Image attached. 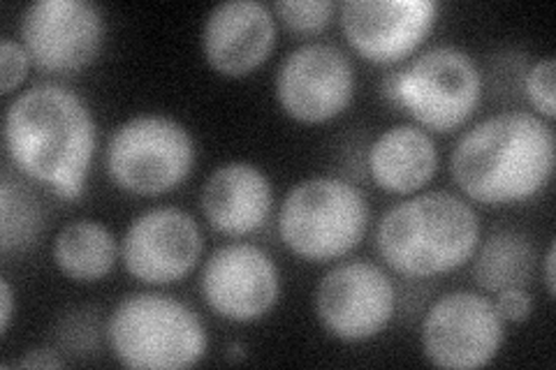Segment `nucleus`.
I'll return each instance as SVG.
<instances>
[{
	"label": "nucleus",
	"instance_id": "obj_1",
	"mask_svg": "<svg viewBox=\"0 0 556 370\" xmlns=\"http://www.w3.org/2000/svg\"><path fill=\"white\" fill-rule=\"evenodd\" d=\"M5 153L24 179L63 202L84 197L98 151V120L75 88L40 81L5 107Z\"/></svg>",
	"mask_w": 556,
	"mask_h": 370
},
{
	"label": "nucleus",
	"instance_id": "obj_2",
	"mask_svg": "<svg viewBox=\"0 0 556 370\" xmlns=\"http://www.w3.org/2000/svg\"><path fill=\"white\" fill-rule=\"evenodd\" d=\"M554 167V128L533 112L486 116L468 128L450 153L452 181L464 197L492 208L543 195Z\"/></svg>",
	"mask_w": 556,
	"mask_h": 370
},
{
	"label": "nucleus",
	"instance_id": "obj_3",
	"mask_svg": "<svg viewBox=\"0 0 556 370\" xmlns=\"http://www.w3.org/2000/svg\"><path fill=\"white\" fill-rule=\"evenodd\" d=\"M482 241L478 210L447 190H422L390 206L376 225V251L404 278H437L462 269Z\"/></svg>",
	"mask_w": 556,
	"mask_h": 370
},
{
	"label": "nucleus",
	"instance_id": "obj_4",
	"mask_svg": "<svg viewBox=\"0 0 556 370\" xmlns=\"http://www.w3.org/2000/svg\"><path fill=\"white\" fill-rule=\"evenodd\" d=\"M114 359L130 370H188L208 352L202 317L165 292H132L114 306L104 327Z\"/></svg>",
	"mask_w": 556,
	"mask_h": 370
},
{
	"label": "nucleus",
	"instance_id": "obj_5",
	"mask_svg": "<svg viewBox=\"0 0 556 370\" xmlns=\"http://www.w3.org/2000/svg\"><path fill=\"white\" fill-rule=\"evenodd\" d=\"M371 208L357 183L318 174L294 183L278 206V237L308 264H332L359 248Z\"/></svg>",
	"mask_w": 556,
	"mask_h": 370
},
{
	"label": "nucleus",
	"instance_id": "obj_6",
	"mask_svg": "<svg viewBox=\"0 0 556 370\" xmlns=\"http://www.w3.org/2000/svg\"><path fill=\"white\" fill-rule=\"evenodd\" d=\"M386 98L427 132H455L482 102V73L457 44H433L382 81Z\"/></svg>",
	"mask_w": 556,
	"mask_h": 370
},
{
	"label": "nucleus",
	"instance_id": "obj_7",
	"mask_svg": "<svg viewBox=\"0 0 556 370\" xmlns=\"http://www.w3.org/2000/svg\"><path fill=\"white\" fill-rule=\"evenodd\" d=\"M198 163V144L186 123L167 114H137L118 123L104 146V171L114 188L135 197L177 190Z\"/></svg>",
	"mask_w": 556,
	"mask_h": 370
},
{
	"label": "nucleus",
	"instance_id": "obj_8",
	"mask_svg": "<svg viewBox=\"0 0 556 370\" xmlns=\"http://www.w3.org/2000/svg\"><path fill=\"white\" fill-rule=\"evenodd\" d=\"M506 345V322L482 292L450 290L433 302L420 324L425 359L445 370H478L496 361Z\"/></svg>",
	"mask_w": 556,
	"mask_h": 370
},
{
	"label": "nucleus",
	"instance_id": "obj_9",
	"mask_svg": "<svg viewBox=\"0 0 556 370\" xmlns=\"http://www.w3.org/2000/svg\"><path fill=\"white\" fill-rule=\"evenodd\" d=\"M313 310L325 333L345 345L378 339L396 315V288L390 273L367 259L337 261L318 280Z\"/></svg>",
	"mask_w": 556,
	"mask_h": 370
},
{
	"label": "nucleus",
	"instance_id": "obj_10",
	"mask_svg": "<svg viewBox=\"0 0 556 370\" xmlns=\"http://www.w3.org/2000/svg\"><path fill=\"white\" fill-rule=\"evenodd\" d=\"M108 40V20L91 0H33L22 12L20 42L33 67L70 77L89 69Z\"/></svg>",
	"mask_w": 556,
	"mask_h": 370
},
{
	"label": "nucleus",
	"instance_id": "obj_11",
	"mask_svg": "<svg viewBox=\"0 0 556 370\" xmlns=\"http://www.w3.org/2000/svg\"><path fill=\"white\" fill-rule=\"evenodd\" d=\"M357 73L351 56L332 42H304L276 67L274 95L288 118L302 126H323L351 107Z\"/></svg>",
	"mask_w": 556,
	"mask_h": 370
},
{
	"label": "nucleus",
	"instance_id": "obj_12",
	"mask_svg": "<svg viewBox=\"0 0 556 370\" xmlns=\"http://www.w3.org/2000/svg\"><path fill=\"white\" fill-rule=\"evenodd\" d=\"M283 278L274 257L255 243L218 245L200 271V294L206 308L232 324H253L281 302Z\"/></svg>",
	"mask_w": 556,
	"mask_h": 370
},
{
	"label": "nucleus",
	"instance_id": "obj_13",
	"mask_svg": "<svg viewBox=\"0 0 556 370\" xmlns=\"http://www.w3.org/2000/svg\"><path fill=\"white\" fill-rule=\"evenodd\" d=\"M204 253L198 220L179 206H153L135 216L121 237V264L137 283L174 285L195 271Z\"/></svg>",
	"mask_w": 556,
	"mask_h": 370
},
{
	"label": "nucleus",
	"instance_id": "obj_14",
	"mask_svg": "<svg viewBox=\"0 0 556 370\" xmlns=\"http://www.w3.org/2000/svg\"><path fill=\"white\" fill-rule=\"evenodd\" d=\"M437 0H345L339 24L345 42L374 65L413 59L439 24Z\"/></svg>",
	"mask_w": 556,
	"mask_h": 370
},
{
	"label": "nucleus",
	"instance_id": "obj_15",
	"mask_svg": "<svg viewBox=\"0 0 556 370\" xmlns=\"http://www.w3.org/2000/svg\"><path fill=\"white\" fill-rule=\"evenodd\" d=\"M278 38V22L260 0H223L204 16L200 47L206 65L228 79L263 67Z\"/></svg>",
	"mask_w": 556,
	"mask_h": 370
},
{
	"label": "nucleus",
	"instance_id": "obj_16",
	"mask_svg": "<svg viewBox=\"0 0 556 370\" xmlns=\"http://www.w3.org/2000/svg\"><path fill=\"white\" fill-rule=\"evenodd\" d=\"M200 210L214 232L230 239L251 237L271 218V179L255 163H223L206 176L200 190Z\"/></svg>",
	"mask_w": 556,
	"mask_h": 370
},
{
	"label": "nucleus",
	"instance_id": "obj_17",
	"mask_svg": "<svg viewBox=\"0 0 556 370\" xmlns=\"http://www.w3.org/2000/svg\"><path fill=\"white\" fill-rule=\"evenodd\" d=\"M439 146L415 123H396L382 130L369 146L367 167L374 183L390 195L410 197L422 192L439 171Z\"/></svg>",
	"mask_w": 556,
	"mask_h": 370
},
{
	"label": "nucleus",
	"instance_id": "obj_18",
	"mask_svg": "<svg viewBox=\"0 0 556 370\" xmlns=\"http://www.w3.org/2000/svg\"><path fill=\"white\" fill-rule=\"evenodd\" d=\"M51 257L67 280L93 285L114 271L121 259V241L100 220L77 218L59 229L51 243Z\"/></svg>",
	"mask_w": 556,
	"mask_h": 370
},
{
	"label": "nucleus",
	"instance_id": "obj_19",
	"mask_svg": "<svg viewBox=\"0 0 556 370\" xmlns=\"http://www.w3.org/2000/svg\"><path fill=\"white\" fill-rule=\"evenodd\" d=\"M535 251L525 232L496 229L478 243L473 255V278L484 294L508 288H529L535 273Z\"/></svg>",
	"mask_w": 556,
	"mask_h": 370
},
{
	"label": "nucleus",
	"instance_id": "obj_20",
	"mask_svg": "<svg viewBox=\"0 0 556 370\" xmlns=\"http://www.w3.org/2000/svg\"><path fill=\"white\" fill-rule=\"evenodd\" d=\"M42 206L33 192L16 183L12 176H3L0 183V251L10 255L26 251L42 234Z\"/></svg>",
	"mask_w": 556,
	"mask_h": 370
},
{
	"label": "nucleus",
	"instance_id": "obj_21",
	"mask_svg": "<svg viewBox=\"0 0 556 370\" xmlns=\"http://www.w3.org/2000/svg\"><path fill=\"white\" fill-rule=\"evenodd\" d=\"M271 10L276 22H281L290 33L316 38L332 24L339 8L332 0H276Z\"/></svg>",
	"mask_w": 556,
	"mask_h": 370
},
{
	"label": "nucleus",
	"instance_id": "obj_22",
	"mask_svg": "<svg viewBox=\"0 0 556 370\" xmlns=\"http://www.w3.org/2000/svg\"><path fill=\"white\" fill-rule=\"evenodd\" d=\"M556 61L552 56L538 59L525 73V93L531 102L533 114L545 120L556 118Z\"/></svg>",
	"mask_w": 556,
	"mask_h": 370
},
{
	"label": "nucleus",
	"instance_id": "obj_23",
	"mask_svg": "<svg viewBox=\"0 0 556 370\" xmlns=\"http://www.w3.org/2000/svg\"><path fill=\"white\" fill-rule=\"evenodd\" d=\"M33 61L20 40H0V93L12 95L24 86Z\"/></svg>",
	"mask_w": 556,
	"mask_h": 370
},
{
	"label": "nucleus",
	"instance_id": "obj_24",
	"mask_svg": "<svg viewBox=\"0 0 556 370\" xmlns=\"http://www.w3.org/2000/svg\"><path fill=\"white\" fill-rule=\"evenodd\" d=\"M494 306L506 324H525L533 312V296L527 288H508L494 294Z\"/></svg>",
	"mask_w": 556,
	"mask_h": 370
},
{
	"label": "nucleus",
	"instance_id": "obj_25",
	"mask_svg": "<svg viewBox=\"0 0 556 370\" xmlns=\"http://www.w3.org/2000/svg\"><path fill=\"white\" fill-rule=\"evenodd\" d=\"M65 361L56 355L54 349H30L26 352V357L16 359V361H5L3 368H63Z\"/></svg>",
	"mask_w": 556,
	"mask_h": 370
},
{
	"label": "nucleus",
	"instance_id": "obj_26",
	"mask_svg": "<svg viewBox=\"0 0 556 370\" xmlns=\"http://www.w3.org/2000/svg\"><path fill=\"white\" fill-rule=\"evenodd\" d=\"M14 317V290L8 276H0V333L8 336Z\"/></svg>",
	"mask_w": 556,
	"mask_h": 370
},
{
	"label": "nucleus",
	"instance_id": "obj_27",
	"mask_svg": "<svg viewBox=\"0 0 556 370\" xmlns=\"http://www.w3.org/2000/svg\"><path fill=\"white\" fill-rule=\"evenodd\" d=\"M554 264H556V243L552 241V243L547 245L545 257H543V280H545V290H547V296H549V298H554V294H556Z\"/></svg>",
	"mask_w": 556,
	"mask_h": 370
},
{
	"label": "nucleus",
	"instance_id": "obj_28",
	"mask_svg": "<svg viewBox=\"0 0 556 370\" xmlns=\"http://www.w3.org/2000/svg\"><path fill=\"white\" fill-rule=\"evenodd\" d=\"M228 359H243V345L241 343H232L228 347Z\"/></svg>",
	"mask_w": 556,
	"mask_h": 370
}]
</instances>
